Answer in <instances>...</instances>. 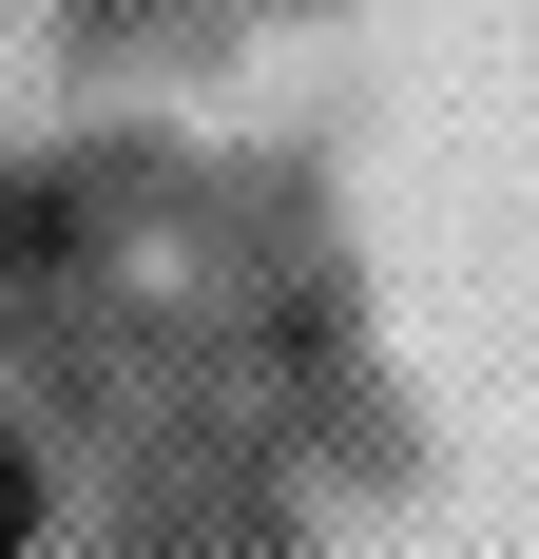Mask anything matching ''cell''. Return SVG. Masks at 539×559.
Instances as JSON below:
<instances>
[{
	"instance_id": "obj_1",
	"label": "cell",
	"mask_w": 539,
	"mask_h": 559,
	"mask_svg": "<svg viewBox=\"0 0 539 559\" xmlns=\"http://www.w3.org/2000/svg\"><path fill=\"white\" fill-rule=\"evenodd\" d=\"M20 521H39V483H20V444H0V559H20Z\"/></svg>"
}]
</instances>
